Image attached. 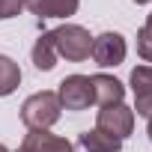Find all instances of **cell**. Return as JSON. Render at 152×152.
Returning a JSON list of instances; mask_svg holds the SVG:
<instances>
[{"label":"cell","instance_id":"obj_1","mask_svg":"<svg viewBox=\"0 0 152 152\" xmlns=\"http://www.w3.org/2000/svg\"><path fill=\"white\" fill-rule=\"evenodd\" d=\"M60 113H63V104H60L57 93H51V90L33 93L21 104V122L30 131H48L51 125L60 122Z\"/></svg>","mask_w":152,"mask_h":152},{"label":"cell","instance_id":"obj_2","mask_svg":"<svg viewBox=\"0 0 152 152\" xmlns=\"http://www.w3.org/2000/svg\"><path fill=\"white\" fill-rule=\"evenodd\" d=\"M51 36H54L57 57H66L69 63H81L93 51V36L81 24H60L57 30H51Z\"/></svg>","mask_w":152,"mask_h":152},{"label":"cell","instance_id":"obj_3","mask_svg":"<svg viewBox=\"0 0 152 152\" xmlns=\"http://www.w3.org/2000/svg\"><path fill=\"white\" fill-rule=\"evenodd\" d=\"M57 99L63 104V110H87L93 104V81L90 75H69L60 81Z\"/></svg>","mask_w":152,"mask_h":152},{"label":"cell","instance_id":"obj_4","mask_svg":"<svg viewBox=\"0 0 152 152\" xmlns=\"http://www.w3.org/2000/svg\"><path fill=\"white\" fill-rule=\"evenodd\" d=\"M125 54H128V45H125V39H122V33H113V30H107V33H99V36H93V51H90V57L99 63V66H119L122 60H125Z\"/></svg>","mask_w":152,"mask_h":152},{"label":"cell","instance_id":"obj_5","mask_svg":"<svg viewBox=\"0 0 152 152\" xmlns=\"http://www.w3.org/2000/svg\"><path fill=\"white\" fill-rule=\"evenodd\" d=\"M96 128H102L104 134H113L116 140H125L134 128V110L125 107L122 102L110 104V107H102L99 116H96Z\"/></svg>","mask_w":152,"mask_h":152},{"label":"cell","instance_id":"obj_6","mask_svg":"<svg viewBox=\"0 0 152 152\" xmlns=\"http://www.w3.org/2000/svg\"><path fill=\"white\" fill-rule=\"evenodd\" d=\"M128 84L134 90V110L140 116H152V66H134L128 75Z\"/></svg>","mask_w":152,"mask_h":152},{"label":"cell","instance_id":"obj_7","mask_svg":"<svg viewBox=\"0 0 152 152\" xmlns=\"http://www.w3.org/2000/svg\"><path fill=\"white\" fill-rule=\"evenodd\" d=\"M18 152H75V146L51 131H27Z\"/></svg>","mask_w":152,"mask_h":152},{"label":"cell","instance_id":"obj_8","mask_svg":"<svg viewBox=\"0 0 152 152\" xmlns=\"http://www.w3.org/2000/svg\"><path fill=\"white\" fill-rule=\"evenodd\" d=\"M93 102H99L102 107H110V104H119L122 99H125V87L113 78V75H104V72H99V75H93Z\"/></svg>","mask_w":152,"mask_h":152},{"label":"cell","instance_id":"obj_9","mask_svg":"<svg viewBox=\"0 0 152 152\" xmlns=\"http://www.w3.org/2000/svg\"><path fill=\"white\" fill-rule=\"evenodd\" d=\"M24 6L39 18H69L78 12L81 0H24Z\"/></svg>","mask_w":152,"mask_h":152},{"label":"cell","instance_id":"obj_10","mask_svg":"<svg viewBox=\"0 0 152 152\" xmlns=\"http://www.w3.org/2000/svg\"><path fill=\"white\" fill-rule=\"evenodd\" d=\"M30 57H33V66L39 69V72H51L54 66H57V48H54V36H51V30L48 33H42L39 39H36V45H33V51H30Z\"/></svg>","mask_w":152,"mask_h":152},{"label":"cell","instance_id":"obj_11","mask_svg":"<svg viewBox=\"0 0 152 152\" xmlns=\"http://www.w3.org/2000/svg\"><path fill=\"white\" fill-rule=\"evenodd\" d=\"M78 143H81L87 152H119V149H122V140H116L113 134H104L102 128H93V131H81Z\"/></svg>","mask_w":152,"mask_h":152},{"label":"cell","instance_id":"obj_12","mask_svg":"<svg viewBox=\"0 0 152 152\" xmlns=\"http://www.w3.org/2000/svg\"><path fill=\"white\" fill-rule=\"evenodd\" d=\"M18 84H21V69H18V63H15L12 57H6V54H0V99H3V96H12V93L18 90Z\"/></svg>","mask_w":152,"mask_h":152},{"label":"cell","instance_id":"obj_13","mask_svg":"<svg viewBox=\"0 0 152 152\" xmlns=\"http://www.w3.org/2000/svg\"><path fill=\"white\" fill-rule=\"evenodd\" d=\"M137 54L143 63H152V12L146 15L143 27L137 30Z\"/></svg>","mask_w":152,"mask_h":152},{"label":"cell","instance_id":"obj_14","mask_svg":"<svg viewBox=\"0 0 152 152\" xmlns=\"http://www.w3.org/2000/svg\"><path fill=\"white\" fill-rule=\"evenodd\" d=\"M21 9H24V0H0V21L15 18Z\"/></svg>","mask_w":152,"mask_h":152},{"label":"cell","instance_id":"obj_15","mask_svg":"<svg viewBox=\"0 0 152 152\" xmlns=\"http://www.w3.org/2000/svg\"><path fill=\"white\" fill-rule=\"evenodd\" d=\"M146 134H149V140H152V116L146 119Z\"/></svg>","mask_w":152,"mask_h":152},{"label":"cell","instance_id":"obj_16","mask_svg":"<svg viewBox=\"0 0 152 152\" xmlns=\"http://www.w3.org/2000/svg\"><path fill=\"white\" fill-rule=\"evenodd\" d=\"M131 3H137V6H143V3H149V0H131Z\"/></svg>","mask_w":152,"mask_h":152},{"label":"cell","instance_id":"obj_17","mask_svg":"<svg viewBox=\"0 0 152 152\" xmlns=\"http://www.w3.org/2000/svg\"><path fill=\"white\" fill-rule=\"evenodd\" d=\"M0 152H9V149H6V146H3V143H0Z\"/></svg>","mask_w":152,"mask_h":152}]
</instances>
